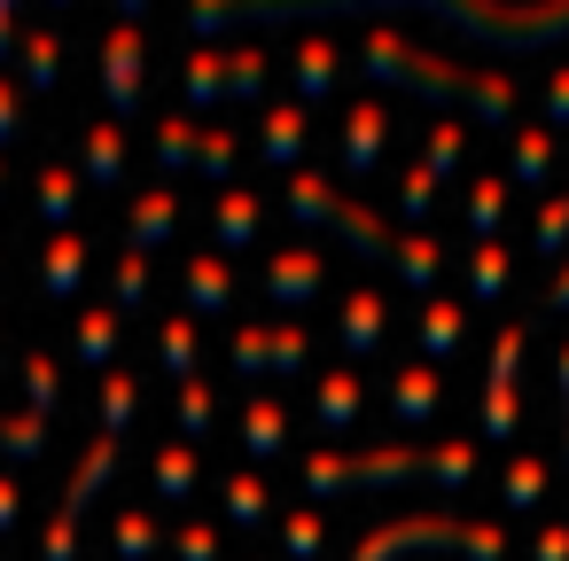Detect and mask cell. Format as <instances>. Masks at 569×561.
<instances>
[{
    "label": "cell",
    "instance_id": "obj_1",
    "mask_svg": "<svg viewBox=\"0 0 569 561\" xmlns=\"http://www.w3.org/2000/svg\"><path fill=\"white\" fill-rule=\"evenodd\" d=\"M351 9H429L507 56L569 40V0H188V32L211 40L227 24H289V17H351Z\"/></svg>",
    "mask_w": 569,
    "mask_h": 561
},
{
    "label": "cell",
    "instance_id": "obj_2",
    "mask_svg": "<svg viewBox=\"0 0 569 561\" xmlns=\"http://www.w3.org/2000/svg\"><path fill=\"white\" fill-rule=\"evenodd\" d=\"M359 71L375 79V87H413V94H429V102H468L483 126H515V79L507 71H476V63H452V56H429V48H413V40H398L390 24H375L367 32V48H359Z\"/></svg>",
    "mask_w": 569,
    "mask_h": 561
},
{
    "label": "cell",
    "instance_id": "obj_3",
    "mask_svg": "<svg viewBox=\"0 0 569 561\" xmlns=\"http://www.w3.org/2000/svg\"><path fill=\"white\" fill-rule=\"evenodd\" d=\"M406 545H421V553H460V561H507L515 553V538H507V522H460V514H398V522H375L359 545H351V561H390V553H406Z\"/></svg>",
    "mask_w": 569,
    "mask_h": 561
},
{
    "label": "cell",
    "instance_id": "obj_4",
    "mask_svg": "<svg viewBox=\"0 0 569 561\" xmlns=\"http://www.w3.org/2000/svg\"><path fill=\"white\" fill-rule=\"evenodd\" d=\"M421 475V444H367V452H305L297 483L336 499V491H406Z\"/></svg>",
    "mask_w": 569,
    "mask_h": 561
},
{
    "label": "cell",
    "instance_id": "obj_5",
    "mask_svg": "<svg viewBox=\"0 0 569 561\" xmlns=\"http://www.w3.org/2000/svg\"><path fill=\"white\" fill-rule=\"evenodd\" d=\"M118 452H126V437H94V444L79 452L71 483H63V499H56L48 530H40V561H79V514H87V507H94V491L118 475Z\"/></svg>",
    "mask_w": 569,
    "mask_h": 561
},
{
    "label": "cell",
    "instance_id": "obj_6",
    "mask_svg": "<svg viewBox=\"0 0 569 561\" xmlns=\"http://www.w3.org/2000/svg\"><path fill=\"white\" fill-rule=\"evenodd\" d=\"M522 343H530V328L522 320H507L499 335H491V359H483V405H476V437H491V444H507V437H522V405H515V367H522Z\"/></svg>",
    "mask_w": 569,
    "mask_h": 561
},
{
    "label": "cell",
    "instance_id": "obj_7",
    "mask_svg": "<svg viewBox=\"0 0 569 561\" xmlns=\"http://www.w3.org/2000/svg\"><path fill=\"white\" fill-rule=\"evenodd\" d=\"M141 87H149V40H141V24H110L102 32V102L118 126L141 118Z\"/></svg>",
    "mask_w": 569,
    "mask_h": 561
},
{
    "label": "cell",
    "instance_id": "obj_8",
    "mask_svg": "<svg viewBox=\"0 0 569 561\" xmlns=\"http://www.w3.org/2000/svg\"><path fill=\"white\" fill-rule=\"evenodd\" d=\"M258 289H266L281 312H297V304H312V297L328 289V258H320L312 242H289V250H273V258H266Z\"/></svg>",
    "mask_w": 569,
    "mask_h": 561
},
{
    "label": "cell",
    "instance_id": "obj_9",
    "mask_svg": "<svg viewBox=\"0 0 569 561\" xmlns=\"http://www.w3.org/2000/svg\"><path fill=\"white\" fill-rule=\"evenodd\" d=\"M180 211H188V203H180V188H172V180H164V188L126 196V250H141V258H149V250H164V242L180 234Z\"/></svg>",
    "mask_w": 569,
    "mask_h": 561
},
{
    "label": "cell",
    "instance_id": "obj_10",
    "mask_svg": "<svg viewBox=\"0 0 569 561\" xmlns=\"http://www.w3.org/2000/svg\"><path fill=\"white\" fill-rule=\"evenodd\" d=\"M180 312L196 320H211V312H234V266L219 258V250H188V266H180Z\"/></svg>",
    "mask_w": 569,
    "mask_h": 561
},
{
    "label": "cell",
    "instance_id": "obj_11",
    "mask_svg": "<svg viewBox=\"0 0 569 561\" xmlns=\"http://www.w3.org/2000/svg\"><path fill=\"white\" fill-rule=\"evenodd\" d=\"M382 149H390V110L367 94V102H351V110H343V172H351V180H367V172L382 164Z\"/></svg>",
    "mask_w": 569,
    "mask_h": 561
},
{
    "label": "cell",
    "instance_id": "obj_12",
    "mask_svg": "<svg viewBox=\"0 0 569 561\" xmlns=\"http://www.w3.org/2000/svg\"><path fill=\"white\" fill-rule=\"evenodd\" d=\"M328 227L359 250V258H375V266H398V234H390V219H375L367 203H351V196H336L328 203Z\"/></svg>",
    "mask_w": 569,
    "mask_h": 561
},
{
    "label": "cell",
    "instance_id": "obj_13",
    "mask_svg": "<svg viewBox=\"0 0 569 561\" xmlns=\"http://www.w3.org/2000/svg\"><path fill=\"white\" fill-rule=\"evenodd\" d=\"M312 149V110L305 102H273L266 118H258V157L266 164H297Z\"/></svg>",
    "mask_w": 569,
    "mask_h": 561
},
{
    "label": "cell",
    "instance_id": "obj_14",
    "mask_svg": "<svg viewBox=\"0 0 569 561\" xmlns=\"http://www.w3.org/2000/svg\"><path fill=\"white\" fill-rule=\"evenodd\" d=\"M359 405H367V382H359L351 367H328V374H312V421H320L328 437H343V429L359 421Z\"/></svg>",
    "mask_w": 569,
    "mask_h": 561
},
{
    "label": "cell",
    "instance_id": "obj_15",
    "mask_svg": "<svg viewBox=\"0 0 569 561\" xmlns=\"http://www.w3.org/2000/svg\"><path fill=\"white\" fill-rule=\"evenodd\" d=\"M336 335H343V351H351V359L382 351V335H390V304H382V289H351V297H343Z\"/></svg>",
    "mask_w": 569,
    "mask_h": 561
},
{
    "label": "cell",
    "instance_id": "obj_16",
    "mask_svg": "<svg viewBox=\"0 0 569 561\" xmlns=\"http://www.w3.org/2000/svg\"><path fill=\"white\" fill-rule=\"evenodd\" d=\"M258 227H266V203H258L250 188H219V203H211L219 258H227V250H250V242H258Z\"/></svg>",
    "mask_w": 569,
    "mask_h": 561
},
{
    "label": "cell",
    "instance_id": "obj_17",
    "mask_svg": "<svg viewBox=\"0 0 569 561\" xmlns=\"http://www.w3.org/2000/svg\"><path fill=\"white\" fill-rule=\"evenodd\" d=\"M234 437H242L250 460H281V452H289V405H281V398H250L242 421H234Z\"/></svg>",
    "mask_w": 569,
    "mask_h": 561
},
{
    "label": "cell",
    "instance_id": "obj_18",
    "mask_svg": "<svg viewBox=\"0 0 569 561\" xmlns=\"http://www.w3.org/2000/svg\"><path fill=\"white\" fill-rule=\"evenodd\" d=\"M40 281H48V297H79V289H87V234H79V227L48 234V250H40Z\"/></svg>",
    "mask_w": 569,
    "mask_h": 561
},
{
    "label": "cell",
    "instance_id": "obj_19",
    "mask_svg": "<svg viewBox=\"0 0 569 561\" xmlns=\"http://www.w3.org/2000/svg\"><path fill=\"white\" fill-rule=\"evenodd\" d=\"M437 405H445V374H437L429 359H413V367L390 374V413H398V421H429Z\"/></svg>",
    "mask_w": 569,
    "mask_h": 561
},
{
    "label": "cell",
    "instance_id": "obj_20",
    "mask_svg": "<svg viewBox=\"0 0 569 561\" xmlns=\"http://www.w3.org/2000/svg\"><path fill=\"white\" fill-rule=\"evenodd\" d=\"M87 188H126V126L118 118L87 126Z\"/></svg>",
    "mask_w": 569,
    "mask_h": 561
},
{
    "label": "cell",
    "instance_id": "obj_21",
    "mask_svg": "<svg viewBox=\"0 0 569 561\" xmlns=\"http://www.w3.org/2000/svg\"><path fill=\"white\" fill-rule=\"evenodd\" d=\"M553 157H561V133H553V126H522L507 180H515V188H546V180H553Z\"/></svg>",
    "mask_w": 569,
    "mask_h": 561
},
{
    "label": "cell",
    "instance_id": "obj_22",
    "mask_svg": "<svg viewBox=\"0 0 569 561\" xmlns=\"http://www.w3.org/2000/svg\"><path fill=\"white\" fill-rule=\"evenodd\" d=\"M507 203H515V180H507V172H483V180H468V234H476V242H499V227H507Z\"/></svg>",
    "mask_w": 569,
    "mask_h": 561
},
{
    "label": "cell",
    "instance_id": "obj_23",
    "mask_svg": "<svg viewBox=\"0 0 569 561\" xmlns=\"http://www.w3.org/2000/svg\"><path fill=\"white\" fill-rule=\"evenodd\" d=\"M421 475H429L437 491H468V483H476V437H437V444H421Z\"/></svg>",
    "mask_w": 569,
    "mask_h": 561
},
{
    "label": "cell",
    "instance_id": "obj_24",
    "mask_svg": "<svg viewBox=\"0 0 569 561\" xmlns=\"http://www.w3.org/2000/svg\"><path fill=\"white\" fill-rule=\"evenodd\" d=\"M17 71H24V87L32 94H56V79H63V48H56V32L48 24H32L24 40H17V56H9Z\"/></svg>",
    "mask_w": 569,
    "mask_h": 561
},
{
    "label": "cell",
    "instance_id": "obj_25",
    "mask_svg": "<svg viewBox=\"0 0 569 561\" xmlns=\"http://www.w3.org/2000/svg\"><path fill=\"white\" fill-rule=\"evenodd\" d=\"M157 359H164V374H172V382H196V374H203V335H196V320H188V312H172V320L157 328Z\"/></svg>",
    "mask_w": 569,
    "mask_h": 561
},
{
    "label": "cell",
    "instance_id": "obj_26",
    "mask_svg": "<svg viewBox=\"0 0 569 561\" xmlns=\"http://www.w3.org/2000/svg\"><path fill=\"white\" fill-rule=\"evenodd\" d=\"M336 71H343V56L312 32V40L297 48V102H305V110H312V102H328V94H336Z\"/></svg>",
    "mask_w": 569,
    "mask_h": 561
},
{
    "label": "cell",
    "instance_id": "obj_27",
    "mask_svg": "<svg viewBox=\"0 0 569 561\" xmlns=\"http://www.w3.org/2000/svg\"><path fill=\"white\" fill-rule=\"evenodd\" d=\"M110 553H118V561H157V553H164V522L141 514V507H118V522H110Z\"/></svg>",
    "mask_w": 569,
    "mask_h": 561
},
{
    "label": "cell",
    "instance_id": "obj_28",
    "mask_svg": "<svg viewBox=\"0 0 569 561\" xmlns=\"http://www.w3.org/2000/svg\"><path fill=\"white\" fill-rule=\"evenodd\" d=\"M180 94H188V110L227 102V48H196V56H188V71H180Z\"/></svg>",
    "mask_w": 569,
    "mask_h": 561
},
{
    "label": "cell",
    "instance_id": "obj_29",
    "mask_svg": "<svg viewBox=\"0 0 569 561\" xmlns=\"http://www.w3.org/2000/svg\"><path fill=\"white\" fill-rule=\"evenodd\" d=\"M196 157H203V126L180 110V118H164L157 126V164H164V180H180V172H196Z\"/></svg>",
    "mask_w": 569,
    "mask_h": 561
},
{
    "label": "cell",
    "instance_id": "obj_30",
    "mask_svg": "<svg viewBox=\"0 0 569 561\" xmlns=\"http://www.w3.org/2000/svg\"><path fill=\"white\" fill-rule=\"evenodd\" d=\"M460 335H468V304L429 297V304H421V351H429V359H452V351H460Z\"/></svg>",
    "mask_w": 569,
    "mask_h": 561
},
{
    "label": "cell",
    "instance_id": "obj_31",
    "mask_svg": "<svg viewBox=\"0 0 569 561\" xmlns=\"http://www.w3.org/2000/svg\"><path fill=\"white\" fill-rule=\"evenodd\" d=\"M196 483H203V452L188 437H172L157 452V499H196Z\"/></svg>",
    "mask_w": 569,
    "mask_h": 561
},
{
    "label": "cell",
    "instance_id": "obj_32",
    "mask_svg": "<svg viewBox=\"0 0 569 561\" xmlns=\"http://www.w3.org/2000/svg\"><path fill=\"white\" fill-rule=\"evenodd\" d=\"M79 196H87V188H79V172H71V164H40V219H48L56 234L79 219Z\"/></svg>",
    "mask_w": 569,
    "mask_h": 561
},
{
    "label": "cell",
    "instance_id": "obj_33",
    "mask_svg": "<svg viewBox=\"0 0 569 561\" xmlns=\"http://www.w3.org/2000/svg\"><path fill=\"white\" fill-rule=\"evenodd\" d=\"M507 281H515V258H507L499 242H476V250H468V297H476V304H499Z\"/></svg>",
    "mask_w": 569,
    "mask_h": 561
},
{
    "label": "cell",
    "instance_id": "obj_34",
    "mask_svg": "<svg viewBox=\"0 0 569 561\" xmlns=\"http://www.w3.org/2000/svg\"><path fill=\"white\" fill-rule=\"evenodd\" d=\"M118 335H126V312H118V304H87V312H79V359H87V367H110Z\"/></svg>",
    "mask_w": 569,
    "mask_h": 561
},
{
    "label": "cell",
    "instance_id": "obj_35",
    "mask_svg": "<svg viewBox=\"0 0 569 561\" xmlns=\"http://www.w3.org/2000/svg\"><path fill=\"white\" fill-rule=\"evenodd\" d=\"M546 483H553V460H538V452H515V460L499 468V499H507V507H538Z\"/></svg>",
    "mask_w": 569,
    "mask_h": 561
},
{
    "label": "cell",
    "instance_id": "obj_36",
    "mask_svg": "<svg viewBox=\"0 0 569 561\" xmlns=\"http://www.w3.org/2000/svg\"><path fill=\"white\" fill-rule=\"evenodd\" d=\"M305 367H312V328L305 320L266 328V374H305Z\"/></svg>",
    "mask_w": 569,
    "mask_h": 561
},
{
    "label": "cell",
    "instance_id": "obj_37",
    "mask_svg": "<svg viewBox=\"0 0 569 561\" xmlns=\"http://www.w3.org/2000/svg\"><path fill=\"white\" fill-rule=\"evenodd\" d=\"M133 421H141V382L126 367H110L102 374V437H126Z\"/></svg>",
    "mask_w": 569,
    "mask_h": 561
},
{
    "label": "cell",
    "instance_id": "obj_38",
    "mask_svg": "<svg viewBox=\"0 0 569 561\" xmlns=\"http://www.w3.org/2000/svg\"><path fill=\"white\" fill-rule=\"evenodd\" d=\"M40 452H48V413H32V405H24V413H0V460L24 468V460H40Z\"/></svg>",
    "mask_w": 569,
    "mask_h": 561
},
{
    "label": "cell",
    "instance_id": "obj_39",
    "mask_svg": "<svg viewBox=\"0 0 569 561\" xmlns=\"http://www.w3.org/2000/svg\"><path fill=\"white\" fill-rule=\"evenodd\" d=\"M460 157H468V126H460V118H437V126L421 133V164H429L437 180H452Z\"/></svg>",
    "mask_w": 569,
    "mask_h": 561
},
{
    "label": "cell",
    "instance_id": "obj_40",
    "mask_svg": "<svg viewBox=\"0 0 569 561\" xmlns=\"http://www.w3.org/2000/svg\"><path fill=\"white\" fill-rule=\"evenodd\" d=\"M172 421H180V437H188V444H196V437H211V421H219V398H211V382H203V374L172 390Z\"/></svg>",
    "mask_w": 569,
    "mask_h": 561
},
{
    "label": "cell",
    "instance_id": "obj_41",
    "mask_svg": "<svg viewBox=\"0 0 569 561\" xmlns=\"http://www.w3.org/2000/svg\"><path fill=\"white\" fill-rule=\"evenodd\" d=\"M219 507H227V522H242V530H258V522L273 514V491H266L258 475H227V483H219Z\"/></svg>",
    "mask_w": 569,
    "mask_h": 561
},
{
    "label": "cell",
    "instance_id": "obj_42",
    "mask_svg": "<svg viewBox=\"0 0 569 561\" xmlns=\"http://www.w3.org/2000/svg\"><path fill=\"white\" fill-rule=\"evenodd\" d=\"M110 304H118L126 320L149 304V258H141V250H118V266H110Z\"/></svg>",
    "mask_w": 569,
    "mask_h": 561
},
{
    "label": "cell",
    "instance_id": "obj_43",
    "mask_svg": "<svg viewBox=\"0 0 569 561\" xmlns=\"http://www.w3.org/2000/svg\"><path fill=\"white\" fill-rule=\"evenodd\" d=\"M234 157H242V133H234V126H203V157H196V172L219 180V188H234Z\"/></svg>",
    "mask_w": 569,
    "mask_h": 561
},
{
    "label": "cell",
    "instance_id": "obj_44",
    "mask_svg": "<svg viewBox=\"0 0 569 561\" xmlns=\"http://www.w3.org/2000/svg\"><path fill=\"white\" fill-rule=\"evenodd\" d=\"M398 273H406L413 289H437V273H445V250H437V234H398Z\"/></svg>",
    "mask_w": 569,
    "mask_h": 561
},
{
    "label": "cell",
    "instance_id": "obj_45",
    "mask_svg": "<svg viewBox=\"0 0 569 561\" xmlns=\"http://www.w3.org/2000/svg\"><path fill=\"white\" fill-rule=\"evenodd\" d=\"M266 94V56H258V40L250 48H227V102H258Z\"/></svg>",
    "mask_w": 569,
    "mask_h": 561
},
{
    "label": "cell",
    "instance_id": "obj_46",
    "mask_svg": "<svg viewBox=\"0 0 569 561\" xmlns=\"http://www.w3.org/2000/svg\"><path fill=\"white\" fill-rule=\"evenodd\" d=\"M328 203H336V188H328L320 172H297V180H289V219H297V227H328Z\"/></svg>",
    "mask_w": 569,
    "mask_h": 561
},
{
    "label": "cell",
    "instance_id": "obj_47",
    "mask_svg": "<svg viewBox=\"0 0 569 561\" xmlns=\"http://www.w3.org/2000/svg\"><path fill=\"white\" fill-rule=\"evenodd\" d=\"M530 250H538V258H561V250H569V196H546V203H538Z\"/></svg>",
    "mask_w": 569,
    "mask_h": 561
},
{
    "label": "cell",
    "instance_id": "obj_48",
    "mask_svg": "<svg viewBox=\"0 0 569 561\" xmlns=\"http://www.w3.org/2000/svg\"><path fill=\"white\" fill-rule=\"evenodd\" d=\"M24 398H32V413H56L63 405V374H56L48 351H24Z\"/></svg>",
    "mask_w": 569,
    "mask_h": 561
},
{
    "label": "cell",
    "instance_id": "obj_49",
    "mask_svg": "<svg viewBox=\"0 0 569 561\" xmlns=\"http://www.w3.org/2000/svg\"><path fill=\"white\" fill-rule=\"evenodd\" d=\"M328 553V522L320 514H289L281 522V561H320Z\"/></svg>",
    "mask_w": 569,
    "mask_h": 561
},
{
    "label": "cell",
    "instance_id": "obj_50",
    "mask_svg": "<svg viewBox=\"0 0 569 561\" xmlns=\"http://www.w3.org/2000/svg\"><path fill=\"white\" fill-rule=\"evenodd\" d=\"M164 553L172 561H219V530L211 522H172L164 530Z\"/></svg>",
    "mask_w": 569,
    "mask_h": 561
},
{
    "label": "cell",
    "instance_id": "obj_51",
    "mask_svg": "<svg viewBox=\"0 0 569 561\" xmlns=\"http://www.w3.org/2000/svg\"><path fill=\"white\" fill-rule=\"evenodd\" d=\"M437 188H445V180H437V172H429V164H413V172H406V180H398V211H406V219H413V227H421V219H429V211H437Z\"/></svg>",
    "mask_w": 569,
    "mask_h": 561
},
{
    "label": "cell",
    "instance_id": "obj_52",
    "mask_svg": "<svg viewBox=\"0 0 569 561\" xmlns=\"http://www.w3.org/2000/svg\"><path fill=\"white\" fill-rule=\"evenodd\" d=\"M227 367L250 382V374H266V328H234L227 335Z\"/></svg>",
    "mask_w": 569,
    "mask_h": 561
},
{
    "label": "cell",
    "instance_id": "obj_53",
    "mask_svg": "<svg viewBox=\"0 0 569 561\" xmlns=\"http://www.w3.org/2000/svg\"><path fill=\"white\" fill-rule=\"evenodd\" d=\"M546 126L569 141V63H553V71H546Z\"/></svg>",
    "mask_w": 569,
    "mask_h": 561
},
{
    "label": "cell",
    "instance_id": "obj_54",
    "mask_svg": "<svg viewBox=\"0 0 569 561\" xmlns=\"http://www.w3.org/2000/svg\"><path fill=\"white\" fill-rule=\"evenodd\" d=\"M530 561H569V522H538L530 530Z\"/></svg>",
    "mask_w": 569,
    "mask_h": 561
},
{
    "label": "cell",
    "instance_id": "obj_55",
    "mask_svg": "<svg viewBox=\"0 0 569 561\" xmlns=\"http://www.w3.org/2000/svg\"><path fill=\"white\" fill-rule=\"evenodd\" d=\"M17 133H24V110H17V87H9V79H0V149H9Z\"/></svg>",
    "mask_w": 569,
    "mask_h": 561
},
{
    "label": "cell",
    "instance_id": "obj_56",
    "mask_svg": "<svg viewBox=\"0 0 569 561\" xmlns=\"http://www.w3.org/2000/svg\"><path fill=\"white\" fill-rule=\"evenodd\" d=\"M17 514H24V491H17V475H0V538L17 530Z\"/></svg>",
    "mask_w": 569,
    "mask_h": 561
},
{
    "label": "cell",
    "instance_id": "obj_57",
    "mask_svg": "<svg viewBox=\"0 0 569 561\" xmlns=\"http://www.w3.org/2000/svg\"><path fill=\"white\" fill-rule=\"evenodd\" d=\"M538 312H569V258H561V273L546 281V297H538Z\"/></svg>",
    "mask_w": 569,
    "mask_h": 561
},
{
    "label": "cell",
    "instance_id": "obj_58",
    "mask_svg": "<svg viewBox=\"0 0 569 561\" xmlns=\"http://www.w3.org/2000/svg\"><path fill=\"white\" fill-rule=\"evenodd\" d=\"M17 9H24V0H0V63L17 56Z\"/></svg>",
    "mask_w": 569,
    "mask_h": 561
},
{
    "label": "cell",
    "instance_id": "obj_59",
    "mask_svg": "<svg viewBox=\"0 0 569 561\" xmlns=\"http://www.w3.org/2000/svg\"><path fill=\"white\" fill-rule=\"evenodd\" d=\"M553 390H561V405H569V343L553 351Z\"/></svg>",
    "mask_w": 569,
    "mask_h": 561
},
{
    "label": "cell",
    "instance_id": "obj_60",
    "mask_svg": "<svg viewBox=\"0 0 569 561\" xmlns=\"http://www.w3.org/2000/svg\"><path fill=\"white\" fill-rule=\"evenodd\" d=\"M141 9H149V0H118V24H141Z\"/></svg>",
    "mask_w": 569,
    "mask_h": 561
},
{
    "label": "cell",
    "instance_id": "obj_61",
    "mask_svg": "<svg viewBox=\"0 0 569 561\" xmlns=\"http://www.w3.org/2000/svg\"><path fill=\"white\" fill-rule=\"evenodd\" d=\"M48 9H71V0H48Z\"/></svg>",
    "mask_w": 569,
    "mask_h": 561
},
{
    "label": "cell",
    "instance_id": "obj_62",
    "mask_svg": "<svg viewBox=\"0 0 569 561\" xmlns=\"http://www.w3.org/2000/svg\"><path fill=\"white\" fill-rule=\"evenodd\" d=\"M561 468H569V444H561Z\"/></svg>",
    "mask_w": 569,
    "mask_h": 561
}]
</instances>
